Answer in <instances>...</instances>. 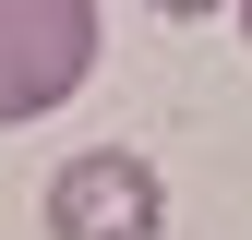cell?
<instances>
[{
  "instance_id": "6da1fadb",
  "label": "cell",
  "mask_w": 252,
  "mask_h": 240,
  "mask_svg": "<svg viewBox=\"0 0 252 240\" xmlns=\"http://www.w3.org/2000/svg\"><path fill=\"white\" fill-rule=\"evenodd\" d=\"M96 48H108L96 0H0V132L12 120H48L96 72Z\"/></svg>"
},
{
  "instance_id": "7a4b0ae2",
  "label": "cell",
  "mask_w": 252,
  "mask_h": 240,
  "mask_svg": "<svg viewBox=\"0 0 252 240\" xmlns=\"http://www.w3.org/2000/svg\"><path fill=\"white\" fill-rule=\"evenodd\" d=\"M48 240H168V192L132 144H84L48 168Z\"/></svg>"
},
{
  "instance_id": "3957f363",
  "label": "cell",
  "mask_w": 252,
  "mask_h": 240,
  "mask_svg": "<svg viewBox=\"0 0 252 240\" xmlns=\"http://www.w3.org/2000/svg\"><path fill=\"white\" fill-rule=\"evenodd\" d=\"M240 36H252V12H240Z\"/></svg>"
}]
</instances>
